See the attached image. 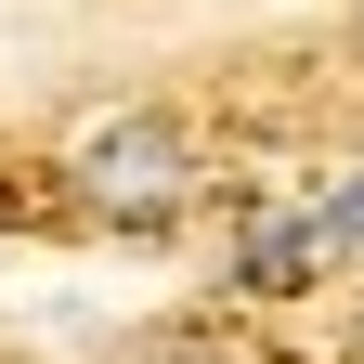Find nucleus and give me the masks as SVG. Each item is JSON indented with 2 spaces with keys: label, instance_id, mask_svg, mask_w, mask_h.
<instances>
[{
  "label": "nucleus",
  "instance_id": "f257e3e1",
  "mask_svg": "<svg viewBox=\"0 0 364 364\" xmlns=\"http://www.w3.org/2000/svg\"><path fill=\"white\" fill-rule=\"evenodd\" d=\"M196 182H208L196 130L156 117V105H130V117H105V130H78V208H91V221H117V235L182 221V208H196Z\"/></svg>",
  "mask_w": 364,
  "mask_h": 364
},
{
  "label": "nucleus",
  "instance_id": "f03ea898",
  "mask_svg": "<svg viewBox=\"0 0 364 364\" xmlns=\"http://www.w3.org/2000/svg\"><path fill=\"white\" fill-rule=\"evenodd\" d=\"M312 208H287V221H247V247H235V287H260V299H287V287H312Z\"/></svg>",
  "mask_w": 364,
  "mask_h": 364
},
{
  "label": "nucleus",
  "instance_id": "7ed1b4c3",
  "mask_svg": "<svg viewBox=\"0 0 364 364\" xmlns=\"http://www.w3.org/2000/svg\"><path fill=\"white\" fill-rule=\"evenodd\" d=\"M117 364H235V351H221L208 326H144V338H130Z\"/></svg>",
  "mask_w": 364,
  "mask_h": 364
},
{
  "label": "nucleus",
  "instance_id": "20e7f679",
  "mask_svg": "<svg viewBox=\"0 0 364 364\" xmlns=\"http://www.w3.org/2000/svg\"><path fill=\"white\" fill-rule=\"evenodd\" d=\"M312 247H326V260H338V247H364V182H351V196H326V208H312Z\"/></svg>",
  "mask_w": 364,
  "mask_h": 364
}]
</instances>
